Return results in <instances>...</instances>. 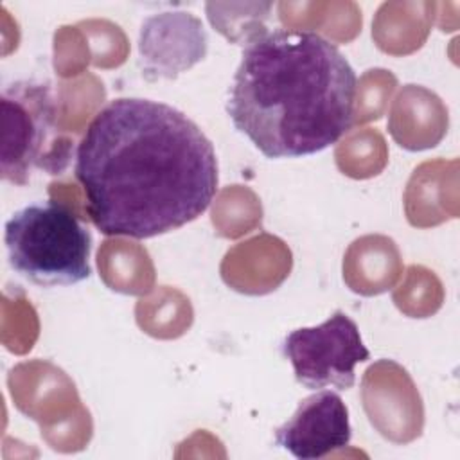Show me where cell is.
<instances>
[{"instance_id": "obj_1", "label": "cell", "mask_w": 460, "mask_h": 460, "mask_svg": "<svg viewBox=\"0 0 460 460\" xmlns=\"http://www.w3.org/2000/svg\"><path fill=\"white\" fill-rule=\"evenodd\" d=\"M74 158L88 217L104 235L149 239L176 230L199 217L217 192L212 142L160 101H110L86 126Z\"/></svg>"}, {"instance_id": "obj_2", "label": "cell", "mask_w": 460, "mask_h": 460, "mask_svg": "<svg viewBox=\"0 0 460 460\" xmlns=\"http://www.w3.org/2000/svg\"><path fill=\"white\" fill-rule=\"evenodd\" d=\"M243 45L226 113L266 158L320 153L350 129L358 79L334 43L264 27Z\"/></svg>"}, {"instance_id": "obj_3", "label": "cell", "mask_w": 460, "mask_h": 460, "mask_svg": "<svg viewBox=\"0 0 460 460\" xmlns=\"http://www.w3.org/2000/svg\"><path fill=\"white\" fill-rule=\"evenodd\" d=\"M11 268L40 288L74 286L92 273V234L63 203L47 199L16 210L5 223Z\"/></svg>"}, {"instance_id": "obj_4", "label": "cell", "mask_w": 460, "mask_h": 460, "mask_svg": "<svg viewBox=\"0 0 460 460\" xmlns=\"http://www.w3.org/2000/svg\"><path fill=\"white\" fill-rule=\"evenodd\" d=\"M0 172L13 185H27L34 169L59 174L70 144L58 135V97L49 81L22 79L2 90Z\"/></svg>"}, {"instance_id": "obj_5", "label": "cell", "mask_w": 460, "mask_h": 460, "mask_svg": "<svg viewBox=\"0 0 460 460\" xmlns=\"http://www.w3.org/2000/svg\"><path fill=\"white\" fill-rule=\"evenodd\" d=\"M282 347L296 381L309 390L352 388L356 365L370 358L356 322L343 311H334L316 327L291 331Z\"/></svg>"}, {"instance_id": "obj_6", "label": "cell", "mask_w": 460, "mask_h": 460, "mask_svg": "<svg viewBox=\"0 0 460 460\" xmlns=\"http://www.w3.org/2000/svg\"><path fill=\"white\" fill-rule=\"evenodd\" d=\"M349 408L332 390H316L275 431V444L298 460H318L349 446Z\"/></svg>"}, {"instance_id": "obj_7", "label": "cell", "mask_w": 460, "mask_h": 460, "mask_svg": "<svg viewBox=\"0 0 460 460\" xmlns=\"http://www.w3.org/2000/svg\"><path fill=\"white\" fill-rule=\"evenodd\" d=\"M138 52L142 74L171 79L205 58L207 34L190 13H160L144 20Z\"/></svg>"}]
</instances>
